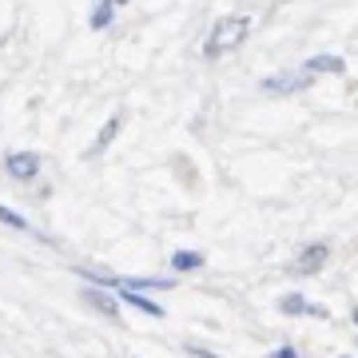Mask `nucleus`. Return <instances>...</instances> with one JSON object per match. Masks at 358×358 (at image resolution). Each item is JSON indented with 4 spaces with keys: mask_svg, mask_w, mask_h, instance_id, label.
<instances>
[{
    "mask_svg": "<svg viewBox=\"0 0 358 358\" xmlns=\"http://www.w3.org/2000/svg\"><path fill=\"white\" fill-rule=\"evenodd\" d=\"M271 358H299V355H294V346H279V350H275Z\"/></svg>",
    "mask_w": 358,
    "mask_h": 358,
    "instance_id": "obj_14",
    "label": "nucleus"
},
{
    "mask_svg": "<svg viewBox=\"0 0 358 358\" xmlns=\"http://www.w3.org/2000/svg\"><path fill=\"white\" fill-rule=\"evenodd\" d=\"M112 4H115V8H120V4H128V0H112Z\"/></svg>",
    "mask_w": 358,
    "mask_h": 358,
    "instance_id": "obj_15",
    "label": "nucleus"
},
{
    "mask_svg": "<svg viewBox=\"0 0 358 358\" xmlns=\"http://www.w3.org/2000/svg\"><path fill=\"white\" fill-rule=\"evenodd\" d=\"M112 13H115V4H112V0H96V8H92V20H88V24L96 28V32H100V28L112 24Z\"/></svg>",
    "mask_w": 358,
    "mask_h": 358,
    "instance_id": "obj_9",
    "label": "nucleus"
},
{
    "mask_svg": "<svg viewBox=\"0 0 358 358\" xmlns=\"http://www.w3.org/2000/svg\"><path fill=\"white\" fill-rule=\"evenodd\" d=\"M355 327H358V307H355Z\"/></svg>",
    "mask_w": 358,
    "mask_h": 358,
    "instance_id": "obj_16",
    "label": "nucleus"
},
{
    "mask_svg": "<svg viewBox=\"0 0 358 358\" xmlns=\"http://www.w3.org/2000/svg\"><path fill=\"white\" fill-rule=\"evenodd\" d=\"M279 307L287 310V315H319V319H322V315H327V310H322V307H310V303H303L299 294H291V299H282Z\"/></svg>",
    "mask_w": 358,
    "mask_h": 358,
    "instance_id": "obj_10",
    "label": "nucleus"
},
{
    "mask_svg": "<svg viewBox=\"0 0 358 358\" xmlns=\"http://www.w3.org/2000/svg\"><path fill=\"white\" fill-rule=\"evenodd\" d=\"M84 299H88L100 315H108V319H115V315H120V303H115L108 291H100V287H88V291H84Z\"/></svg>",
    "mask_w": 358,
    "mask_h": 358,
    "instance_id": "obj_5",
    "label": "nucleus"
},
{
    "mask_svg": "<svg viewBox=\"0 0 358 358\" xmlns=\"http://www.w3.org/2000/svg\"><path fill=\"white\" fill-rule=\"evenodd\" d=\"M4 171H8L13 179H36L40 155H36V152H13L8 159H4Z\"/></svg>",
    "mask_w": 358,
    "mask_h": 358,
    "instance_id": "obj_2",
    "label": "nucleus"
},
{
    "mask_svg": "<svg viewBox=\"0 0 358 358\" xmlns=\"http://www.w3.org/2000/svg\"><path fill=\"white\" fill-rule=\"evenodd\" d=\"M120 299H124V303H131L136 310H143V315H152V319H164V307H159V303H152V299H143L140 291H120Z\"/></svg>",
    "mask_w": 358,
    "mask_h": 358,
    "instance_id": "obj_7",
    "label": "nucleus"
},
{
    "mask_svg": "<svg viewBox=\"0 0 358 358\" xmlns=\"http://www.w3.org/2000/svg\"><path fill=\"white\" fill-rule=\"evenodd\" d=\"M343 56H310L307 64H303V72H310V76H322V72H343Z\"/></svg>",
    "mask_w": 358,
    "mask_h": 358,
    "instance_id": "obj_6",
    "label": "nucleus"
},
{
    "mask_svg": "<svg viewBox=\"0 0 358 358\" xmlns=\"http://www.w3.org/2000/svg\"><path fill=\"white\" fill-rule=\"evenodd\" d=\"M310 80H315V76L299 68V72H287V76H271V80H263V92H299V88H307Z\"/></svg>",
    "mask_w": 358,
    "mask_h": 358,
    "instance_id": "obj_4",
    "label": "nucleus"
},
{
    "mask_svg": "<svg viewBox=\"0 0 358 358\" xmlns=\"http://www.w3.org/2000/svg\"><path fill=\"white\" fill-rule=\"evenodd\" d=\"M187 350H192L195 358H219V355H211V350H203V346H192V343H187Z\"/></svg>",
    "mask_w": 358,
    "mask_h": 358,
    "instance_id": "obj_13",
    "label": "nucleus"
},
{
    "mask_svg": "<svg viewBox=\"0 0 358 358\" xmlns=\"http://www.w3.org/2000/svg\"><path fill=\"white\" fill-rule=\"evenodd\" d=\"M0 223H8V227H16V231H28V219L16 215L13 207H0Z\"/></svg>",
    "mask_w": 358,
    "mask_h": 358,
    "instance_id": "obj_12",
    "label": "nucleus"
},
{
    "mask_svg": "<svg viewBox=\"0 0 358 358\" xmlns=\"http://www.w3.org/2000/svg\"><path fill=\"white\" fill-rule=\"evenodd\" d=\"M338 358H350V355H338Z\"/></svg>",
    "mask_w": 358,
    "mask_h": 358,
    "instance_id": "obj_17",
    "label": "nucleus"
},
{
    "mask_svg": "<svg viewBox=\"0 0 358 358\" xmlns=\"http://www.w3.org/2000/svg\"><path fill=\"white\" fill-rule=\"evenodd\" d=\"M327 243H310L303 255L294 259V275H315V271H322V263H327Z\"/></svg>",
    "mask_w": 358,
    "mask_h": 358,
    "instance_id": "obj_3",
    "label": "nucleus"
},
{
    "mask_svg": "<svg viewBox=\"0 0 358 358\" xmlns=\"http://www.w3.org/2000/svg\"><path fill=\"white\" fill-rule=\"evenodd\" d=\"M115 131H120V115H112V120H108V124L100 128V136H96V143L88 148V155H100L103 148H108V143L115 140Z\"/></svg>",
    "mask_w": 358,
    "mask_h": 358,
    "instance_id": "obj_8",
    "label": "nucleus"
},
{
    "mask_svg": "<svg viewBox=\"0 0 358 358\" xmlns=\"http://www.w3.org/2000/svg\"><path fill=\"white\" fill-rule=\"evenodd\" d=\"M247 36H251V16H223V20L211 28V36H207L203 56L207 60H219V56H227V52L239 48Z\"/></svg>",
    "mask_w": 358,
    "mask_h": 358,
    "instance_id": "obj_1",
    "label": "nucleus"
},
{
    "mask_svg": "<svg viewBox=\"0 0 358 358\" xmlns=\"http://www.w3.org/2000/svg\"><path fill=\"white\" fill-rule=\"evenodd\" d=\"M171 267L176 271H199L203 267V255H199V251H176V255H171Z\"/></svg>",
    "mask_w": 358,
    "mask_h": 358,
    "instance_id": "obj_11",
    "label": "nucleus"
}]
</instances>
